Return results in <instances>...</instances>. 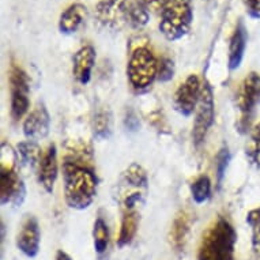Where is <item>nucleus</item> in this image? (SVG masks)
<instances>
[{"label":"nucleus","mask_w":260,"mask_h":260,"mask_svg":"<svg viewBox=\"0 0 260 260\" xmlns=\"http://www.w3.org/2000/svg\"><path fill=\"white\" fill-rule=\"evenodd\" d=\"M229 162H231V151L228 149V146H223L219 150V153L217 154V158H215V176H217L218 187H221L222 180L225 177L226 169L229 167Z\"/></svg>","instance_id":"27"},{"label":"nucleus","mask_w":260,"mask_h":260,"mask_svg":"<svg viewBox=\"0 0 260 260\" xmlns=\"http://www.w3.org/2000/svg\"><path fill=\"white\" fill-rule=\"evenodd\" d=\"M195 112H197V116H195L193 128H192V139L195 146H201L205 142L210 128L213 127L214 117H215L213 87L207 81L203 83L201 101L198 104Z\"/></svg>","instance_id":"9"},{"label":"nucleus","mask_w":260,"mask_h":260,"mask_svg":"<svg viewBox=\"0 0 260 260\" xmlns=\"http://www.w3.org/2000/svg\"><path fill=\"white\" fill-rule=\"evenodd\" d=\"M91 128H93L94 137L97 139H107L111 137L112 133V116L108 109H99L93 116L91 120Z\"/></svg>","instance_id":"21"},{"label":"nucleus","mask_w":260,"mask_h":260,"mask_svg":"<svg viewBox=\"0 0 260 260\" xmlns=\"http://www.w3.org/2000/svg\"><path fill=\"white\" fill-rule=\"evenodd\" d=\"M87 17V7L82 3L70 5L59 18V30L63 35H74L85 23Z\"/></svg>","instance_id":"17"},{"label":"nucleus","mask_w":260,"mask_h":260,"mask_svg":"<svg viewBox=\"0 0 260 260\" xmlns=\"http://www.w3.org/2000/svg\"><path fill=\"white\" fill-rule=\"evenodd\" d=\"M127 77L135 91H146L158 78V59L146 45L131 52L127 64Z\"/></svg>","instance_id":"5"},{"label":"nucleus","mask_w":260,"mask_h":260,"mask_svg":"<svg viewBox=\"0 0 260 260\" xmlns=\"http://www.w3.org/2000/svg\"><path fill=\"white\" fill-rule=\"evenodd\" d=\"M49 125H51V117L47 107L43 103H39L35 109L26 116L23 121V134L27 138V141L36 142L37 139L47 137L49 133Z\"/></svg>","instance_id":"14"},{"label":"nucleus","mask_w":260,"mask_h":260,"mask_svg":"<svg viewBox=\"0 0 260 260\" xmlns=\"http://www.w3.org/2000/svg\"><path fill=\"white\" fill-rule=\"evenodd\" d=\"M260 103V74L249 73L240 83L236 93V107L240 112L239 128L241 133H247L251 127L252 116L257 104Z\"/></svg>","instance_id":"7"},{"label":"nucleus","mask_w":260,"mask_h":260,"mask_svg":"<svg viewBox=\"0 0 260 260\" xmlns=\"http://www.w3.org/2000/svg\"><path fill=\"white\" fill-rule=\"evenodd\" d=\"M93 241L94 249L97 252V255H105L108 247H109V229H108L107 222L103 217H99L94 221Z\"/></svg>","instance_id":"22"},{"label":"nucleus","mask_w":260,"mask_h":260,"mask_svg":"<svg viewBox=\"0 0 260 260\" xmlns=\"http://www.w3.org/2000/svg\"><path fill=\"white\" fill-rule=\"evenodd\" d=\"M247 14L252 19H260V0H243Z\"/></svg>","instance_id":"29"},{"label":"nucleus","mask_w":260,"mask_h":260,"mask_svg":"<svg viewBox=\"0 0 260 260\" xmlns=\"http://www.w3.org/2000/svg\"><path fill=\"white\" fill-rule=\"evenodd\" d=\"M150 10L143 0H131L128 5V23L133 29H142L149 23Z\"/></svg>","instance_id":"20"},{"label":"nucleus","mask_w":260,"mask_h":260,"mask_svg":"<svg viewBox=\"0 0 260 260\" xmlns=\"http://www.w3.org/2000/svg\"><path fill=\"white\" fill-rule=\"evenodd\" d=\"M245 154L252 165L260 171V123L252 129L251 137L245 147Z\"/></svg>","instance_id":"25"},{"label":"nucleus","mask_w":260,"mask_h":260,"mask_svg":"<svg viewBox=\"0 0 260 260\" xmlns=\"http://www.w3.org/2000/svg\"><path fill=\"white\" fill-rule=\"evenodd\" d=\"M203 83L197 74H191L185 78V81L177 87L173 97V107L175 111L181 116H191L197 111L198 104L201 101Z\"/></svg>","instance_id":"10"},{"label":"nucleus","mask_w":260,"mask_h":260,"mask_svg":"<svg viewBox=\"0 0 260 260\" xmlns=\"http://www.w3.org/2000/svg\"><path fill=\"white\" fill-rule=\"evenodd\" d=\"M124 124L125 127L129 129V131H137L138 127H139V120H138L137 115L134 113V111H127L125 113V119H124Z\"/></svg>","instance_id":"30"},{"label":"nucleus","mask_w":260,"mask_h":260,"mask_svg":"<svg viewBox=\"0 0 260 260\" xmlns=\"http://www.w3.org/2000/svg\"><path fill=\"white\" fill-rule=\"evenodd\" d=\"M40 241V226L37 218L33 215H26L21 225V229L17 235V247L18 249L26 256L33 259L39 255Z\"/></svg>","instance_id":"12"},{"label":"nucleus","mask_w":260,"mask_h":260,"mask_svg":"<svg viewBox=\"0 0 260 260\" xmlns=\"http://www.w3.org/2000/svg\"><path fill=\"white\" fill-rule=\"evenodd\" d=\"M193 22L192 0H164L159 9V31L169 41H177L189 33Z\"/></svg>","instance_id":"4"},{"label":"nucleus","mask_w":260,"mask_h":260,"mask_svg":"<svg viewBox=\"0 0 260 260\" xmlns=\"http://www.w3.org/2000/svg\"><path fill=\"white\" fill-rule=\"evenodd\" d=\"M162 2L164 0H143V3L149 7V10H158V11L161 9Z\"/></svg>","instance_id":"31"},{"label":"nucleus","mask_w":260,"mask_h":260,"mask_svg":"<svg viewBox=\"0 0 260 260\" xmlns=\"http://www.w3.org/2000/svg\"><path fill=\"white\" fill-rule=\"evenodd\" d=\"M191 195L193 202L198 205L209 201L211 198V181L207 176H199L191 184Z\"/></svg>","instance_id":"24"},{"label":"nucleus","mask_w":260,"mask_h":260,"mask_svg":"<svg viewBox=\"0 0 260 260\" xmlns=\"http://www.w3.org/2000/svg\"><path fill=\"white\" fill-rule=\"evenodd\" d=\"M94 64H95V49L93 45H83L75 52L73 57V75L81 85H87L91 79Z\"/></svg>","instance_id":"15"},{"label":"nucleus","mask_w":260,"mask_h":260,"mask_svg":"<svg viewBox=\"0 0 260 260\" xmlns=\"http://www.w3.org/2000/svg\"><path fill=\"white\" fill-rule=\"evenodd\" d=\"M61 169L66 203L74 210L87 209L97 195L99 185L91 146L85 141L67 142Z\"/></svg>","instance_id":"1"},{"label":"nucleus","mask_w":260,"mask_h":260,"mask_svg":"<svg viewBox=\"0 0 260 260\" xmlns=\"http://www.w3.org/2000/svg\"><path fill=\"white\" fill-rule=\"evenodd\" d=\"M149 193V176L145 168L133 162L120 175L113 188V198L123 211H134L145 205Z\"/></svg>","instance_id":"3"},{"label":"nucleus","mask_w":260,"mask_h":260,"mask_svg":"<svg viewBox=\"0 0 260 260\" xmlns=\"http://www.w3.org/2000/svg\"><path fill=\"white\" fill-rule=\"evenodd\" d=\"M37 180L39 184L44 188V191L51 193L55 188L59 164H57V150L55 145H49L44 151L37 165Z\"/></svg>","instance_id":"13"},{"label":"nucleus","mask_w":260,"mask_h":260,"mask_svg":"<svg viewBox=\"0 0 260 260\" xmlns=\"http://www.w3.org/2000/svg\"><path fill=\"white\" fill-rule=\"evenodd\" d=\"M189 231H191L189 214L181 210L175 217V221H173L171 228V244L177 253H181L185 249Z\"/></svg>","instance_id":"18"},{"label":"nucleus","mask_w":260,"mask_h":260,"mask_svg":"<svg viewBox=\"0 0 260 260\" xmlns=\"http://www.w3.org/2000/svg\"><path fill=\"white\" fill-rule=\"evenodd\" d=\"M18 157H21V159L25 164L30 165V167H36L39 165L41 155H43V150L40 149V146L36 142L27 141L21 142L17 147Z\"/></svg>","instance_id":"23"},{"label":"nucleus","mask_w":260,"mask_h":260,"mask_svg":"<svg viewBox=\"0 0 260 260\" xmlns=\"http://www.w3.org/2000/svg\"><path fill=\"white\" fill-rule=\"evenodd\" d=\"M247 223L251 226L252 251L257 257H260V207L248 213Z\"/></svg>","instance_id":"26"},{"label":"nucleus","mask_w":260,"mask_h":260,"mask_svg":"<svg viewBox=\"0 0 260 260\" xmlns=\"http://www.w3.org/2000/svg\"><path fill=\"white\" fill-rule=\"evenodd\" d=\"M2 165H0V202L2 205H21L25 198V185L19 177L17 168L18 158L11 147H2Z\"/></svg>","instance_id":"6"},{"label":"nucleus","mask_w":260,"mask_h":260,"mask_svg":"<svg viewBox=\"0 0 260 260\" xmlns=\"http://www.w3.org/2000/svg\"><path fill=\"white\" fill-rule=\"evenodd\" d=\"M248 31L243 19H239L235 26V30L229 40V51H228V67L231 71H235L241 66L244 53L247 49Z\"/></svg>","instance_id":"16"},{"label":"nucleus","mask_w":260,"mask_h":260,"mask_svg":"<svg viewBox=\"0 0 260 260\" xmlns=\"http://www.w3.org/2000/svg\"><path fill=\"white\" fill-rule=\"evenodd\" d=\"M128 0H100L95 6V19L112 31H119L128 23Z\"/></svg>","instance_id":"11"},{"label":"nucleus","mask_w":260,"mask_h":260,"mask_svg":"<svg viewBox=\"0 0 260 260\" xmlns=\"http://www.w3.org/2000/svg\"><path fill=\"white\" fill-rule=\"evenodd\" d=\"M10 90H11V117L14 121H19L27 113L29 101V77L19 64L15 61L10 67Z\"/></svg>","instance_id":"8"},{"label":"nucleus","mask_w":260,"mask_h":260,"mask_svg":"<svg viewBox=\"0 0 260 260\" xmlns=\"http://www.w3.org/2000/svg\"><path fill=\"white\" fill-rule=\"evenodd\" d=\"M175 75V63L171 57L164 56L158 60V81L169 82Z\"/></svg>","instance_id":"28"},{"label":"nucleus","mask_w":260,"mask_h":260,"mask_svg":"<svg viewBox=\"0 0 260 260\" xmlns=\"http://www.w3.org/2000/svg\"><path fill=\"white\" fill-rule=\"evenodd\" d=\"M139 211H123L121 217V226H120L119 237H117V245L120 248H124L133 243V240L137 236L138 228H139Z\"/></svg>","instance_id":"19"},{"label":"nucleus","mask_w":260,"mask_h":260,"mask_svg":"<svg viewBox=\"0 0 260 260\" xmlns=\"http://www.w3.org/2000/svg\"><path fill=\"white\" fill-rule=\"evenodd\" d=\"M55 260H73V257L67 253V252L64 251H57V253H56V259Z\"/></svg>","instance_id":"32"},{"label":"nucleus","mask_w":260,"mask_h":260,"mask_svg":"<svg viewBox=\"0 0 260 260\" xmlns=\"http://www.w3.org/2000/svg\"><path fill=\"white\" fill-rule=\"evenodd\" d=\"M237 233L225 217L217 218L203 233L198 260H235Z\"/></svg>","instance_id":"2"}]
</instances>
